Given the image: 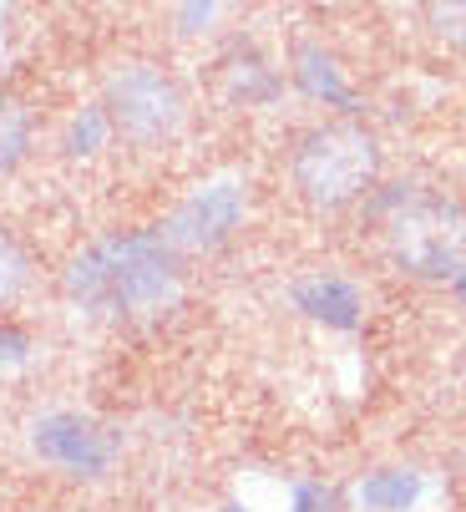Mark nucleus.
Here are the masks:
<instances>
[{"mask_svg": "<svg viewBox=\"0 0 466 512\" xmlns=\"http://www.w3.org/2000/svg\"><path fill=\"white\" fill-rule=\"evenodd\" d=\"M66 295L82 310H112L127 320L163 315L178 300V254L158 234L102 239L71 264Z\"/></svg>", "mask_w": 466, "mask_h": 512, "instance_id": "f257e3e1", "label": "nucleus"}, {"mask_svg": "<svg viewBox=\"0 0 466 512\" xmlns=\"http://www.w3.org/2000/svg\"><path fill=\"white\" fill-rule=\"evenodd\" d=\"M299 305L315 315V320H330V325H355V310H360V295H355V284L335 279V274H320V279H309L299 284Z\"/></svg>", "mask_w": 466, "mask_h": 512, "instance_id": "0eeeda50", "label": "nucleus"}, {"mask_svg": "<svg viewBox=\"0 0 466 512\" xmlns=\"http://www.w3.org/2000/svg\"><path fill=\"white\" fill-rule=\"evenodd\" d=\"M36 279V264H31V249L0 224V310H11Z\"/></svg>", "mask_w": 466, "mask_h": 512, "instance_id": "6e6552de", "label": "nucleus"}, {"mask_svg": "<svg viewBox=\"0 0 466 512\" xmlns=\"http://www.w3.org/2000/svg\"><path fill=\"white\" fill-rule=\"evenodd\" d=\"M299 82L315 92V97H325V102H350L340 66H335L325 51H315V46H304V51H299Z\"/></svg>", "mask_w": 466, "mask_h": 512, "instance_id": "1a4fd4ad", "label": "nucleus"}, {"mask_svg": "<svg viewBox=\"0 0 466 512\" xmlns=\"http://www.w3.org/2000/svg\"><path fill=\"white\" fill-rule=\"evenodd\" d=\"M461 477H466V462H461Z\"/></svg>", "mask_w": 466, "mask_h": 512, "instance_id": "ddd939ff", "label": "nucleus"}, {"mask_svg": "<svg viewBox=\"0 0 466 512\" xmlns=\"http://www.w3.org/2000/svg\"><path fill=\"white\" fill-rule=\"evenodd\" d=\"M244 213H249V178H244V173H218V178L198 183V188L163 218L158 239H163L178 259H183V254H213V249H223L233 234H239Z\"/></svg>", "mask_w": 466, "mask_h": 512, "instance_id": "39448f33", "label": "nucleus"}, {"mask_svg": "<svg viewBox=\"0 0 466 512\" xmlns=\"http://www.w3.org/2000/svg\"><path fill=\"white\" fill-rule=\"evenodd\" d=\"M456 289H461V300H466V274H461V279H456Z\"/></svg>", "mask_w": 466, "mask_h": 512, "instance_id": "f8f14e48", "label": "nucleus"}, {"mask_svg": "<svg viewBox=\"0 0 466 512\" xmlns=\"http://www.w3.org/2000/svg\"><path fill=\"white\" fill-rule=\"evenodd\" d=\"M36 153V112L16 92H0V178H11Z\"/></svg>", "mask_w": 466, "mask_h": 512, "instance_id": "423d86ee", "label": "nucleus"}, {"mask_svg": "<svg viewBox=\"0 0 466 512\" xmlns=\"http://www.w3.org/2000/svg\"><path fill=\"white\" fill-rule=\"evenodd\" d=\"M380 183V142L360 122H320L289 153V188L315 213H345Z\"/></svg>", "mask_w": 466, "mask_h": 512, "instance_id": "f03ea898", "label": "nucleus"}, {"mask_svg": "<svg viewBox=\"0 0 466 512\" xmlns=\"http://www.w3.org/2000/svg\"><path fill=\"white\" fill-rule=\"evenodd\" d=\"M102 117L112 137H122L137 153H163L188 132L193 97L163 61L127 56L102 77Z\"/></svg>", "mask_w": 466, "mask_h": 512, "instance_id": "7ed1b4c3", "label": "nucleus"}, {"mask_svg": "<svg viewBox=\"0 0 466 512\" xmlns=\"http://www.w3.org/2000/svg\"><path fill=\"white\" fill-rule=\"evenodd\" d=\"M385 254L416 279H461L466 274V208L436 193H396L385 208Z\"/></svg>", "mask_w": 466, "mask_h": 512, "instance_id": "20e7f679", "label": "nucleus"}, {"mask_svg": "<svg viewBox=\"0 0 466 512\" xmlns=\"http://www.w3.org/2000/svg\"><path fill=\"white\" fill-rule=\"evenodd\" d=\"M213 0H188V11H183V36H203L213 31Z\"/></svg>", "mask_w": 466, "mask_h": 512, "instance_id": "9b49d317", "label": "nucleus"}, {"mask_svg": "<svg viewBox=\"0 0 466 512\" xmlns=\"http://www.w3.org/2000/svg\"><path fill=\"white\" fill-rule=\"evenodd\" d=\"M426 26L441 46L466 56V0H426Z\"/></svg>", "mask_w": 466, "mask_h": 512, "instance_id": "9d476101", "label": "nucleus"}]
</instances>
